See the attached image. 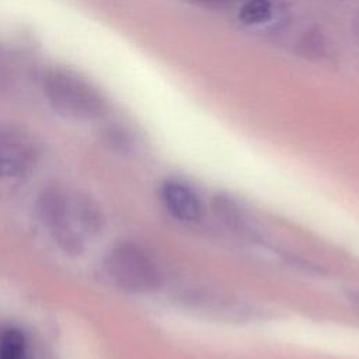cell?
I'll return each instance as SVG.
<instances>
[{"label":"cell","mask_w":359,"mask_h":359,"mask_svg":"<svg viewBox=\"0 0 359 359\" xmlns=\"http://www.w3.org/2000/svg\"><path fill=\"white\" fill-rule=\"evenodd\" d=\"M39 212L50 229L55 241L66 252H80L83 250L81 230L77 229L79 219L74 202L57 188H48L39 199Z\"/></svg>","instance_id":"cell-3"},{"label":"cell","mask_w":359,"mask_h":359,"mask_svg":"<svg viewBox=\"0 0 359 359\" xmlns=\"http://www.w3.org/2000/svg\"><path fill=\"white\" fill-rule=\"evenodd\" d=\"M160 198L165 210L180 222H196L202 216L203 208L199 195L184 181H164L160 188Z\"/></svg>","instance_id":"cell-4"},{"label":"cell","mask_w":359,"mask_h":359,"mask_svg":"<svg viewBox=\"0 0 359 359\" xmlns=\"http://www.w3.org/2000/svg\"><path fill=\"white\" fill-rule=\"evenodd\" d=\"M28 344L24 332L15 327L0 328V359H27Z\"/></svg>","instance_id":"cell-7"},{"label":"cell","mask_w":359,"mask_h":359,"mask_svg":"<svg viewBox=\"0 0 359 359\" xmlns=\"http://www.w3.org/2000/svg\"><path fill=\"white\" fill-rule=\"evenodd\" d=\"M104 268L109 279L128 293H153L163 283V273L153 257L132 243L114 247L105 257Z\"/></svg>","instance_id":"cell-2"},{"label":"cell","mask_w":359,"mask_h":359,"mask_svg":"<svg viewBox=\"0 0 359 359\" xmlns=\"http://www.w3.org/2000/svg\"><path fill=\"white\" fill-rule=\"evenodd\" d=\"M41 90L48 105L74 121H95L105 115L107 100L98 88L67 67H49L42 73Z\"/></svg>","instance_id":"cell-1"},{"label":"cell","mask_w":359,"mask_h":359,"mask_svg":"<svg viewBox=\"0 0 359 359\" xmlns=\"http://www.w3.org/2000/svg\"><path fill=\"white\" fill-rule=\"evenodd\" d=\"M213 210L220 217V220H223L226 226L230 227L231 230L240 233L248 231V222L245 219L244 212L230 196L217 194L213 199Z\"/></svg>","instance_id":"cell-6"},{"label":"cell","mask_w":359,"mask_h":359,"mask_svg":"<svg viewBox=\"0 0 359 359\" xmlns=\"http://www.w3.org/2000/svg\"><path fill=\"white\" fill-rule=\"evenodd\" d=\"M34 160L32 147L15 136H0V181L22 175Z\"/></svg>","instance_id":"cell-5"},{"label":"cell","mask_w":359,"mask_h":359,"mask_svg":"<svg viewBox=\"0 0 359 359\" xmlns=\"http://www.w3.org/2000/svg\"><path fill=\"white\" fill-rule=\"evenodd\" d=\"M210 1H222V0H210Z\"/></svg>","instance_id":"cell-8"}]
</instances>
